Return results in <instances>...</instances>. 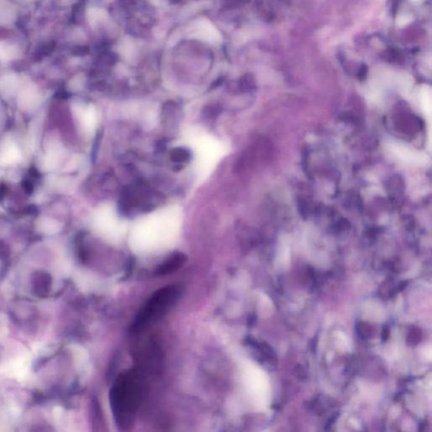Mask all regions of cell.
I'll use <instances>...</instances> for the list:
<instances>
[{"label":"cell","mask_w":432,"mask_h":432,"mask_svg":"<svg viewBox=\"0 0 432 432\" xmlns=\"http://www.w3.org/2000/svg\"><path fill=\"white\" fill-rule=\"evenodd\" d=\"M223 83V78H219L217 81L212 84V86H211V89H215V88L217 87V86H219L220 85V84H222Z\"/></svg>","instance_id":"16"},{"label":"cell","mask_w":432,"mask_h":432,"mask_svg":"<svg viewBox=\"0 0 432 432\" xmlns=\"http://www.w3.org/2000/svg\"><path fill=\"white\" fill-rule=\"evenodd\" d=\"M21 158L19 148L14 143H7L0 153V162L3 164H12Z\"/></svg>","instance_id":"5"},{"label":"cell","mask_w":432,"mask_h":432,"mask_svg":"<svg viewBox=\"0 0 432 432\" xmlns=\"http://www.w3.org/2000/svg\"><path fill=\"white\" fill-rule=\"evenodd\" d=\"M144 394V379L138 370L121 373L110 392V404L117 427L121 431L132 428L135 415Z\"/></svg>","instance_id":"1"},{"label":"cell","mask_w":432,"mask_h":432,"mask_svg":"<svg viewBox=\"0 0 432 432\" xmlns=\"http://www.w3.org/2000/svg\"><path fill=\"white\" fill-rule=\"evenodd\" d=\"M134 3H135V0H120L121 5L123 7H126V8L132 6Z\"/></svg>","instance_id":"15"},{"label":"cell","mask_w":432,"mask_h":432,"mask_svg":"<svg viewBox=\"0 0 432 432\" xmlns=\"http://www.w3.org/2000/svg\"><path fill=\"white\" fill-rule=\"evenodd\" d=\"M39 99V95L33 85L27 87L20 94L19 103L25 108H33Z\"/></svg>","instance_id":"6"},{"label":"cell","mask_w":432,"mask_h":432,"mask_svg":"<svg viewBox=\"0 0 432 432\" xmlns=\"http://www.w3.org/2000/svg\"><path fill=\"white\" fill-rule=\"evenodd\" d=\"M186 261V256L182 252H176L170 256L165 262H163L155 270L156 276H163L169 273H173L179 270Z\"/></svg>","instance_id":"3"},{"label":"cell","mask_w":432,"mask_h":432,"mask_svg":"<svg viewBox=\"0 0 432 432\" xmlns=\"http://www.w3.org/2000/svg\"><path fill=\"white\" fill-rule=\"evenodd\" d=\"M15 48L0 42V61L10 60L15 57Z\"/></svg>","instance_id":"10"},{"label":"cell","mask_w":432,"mask_h":432,"mask_svg":"<svg viewBox=\"0 0 432 432\" xmlns=\"http://www.w3.org/2000/svg\"><path fill=\"white\" fill-rule=\"evenodd\" d=\"M52 285L51 277L48 273H36L33 278L35 293L38 297H45L50 291Z\"/></svg>","instance_id":"4"},{"label":"cell","mask_w":432,"mask_h":432,"mask_svg":"<svg viewBox=\"0 0 432 432\" xmlns=\"http://www.w3.org/2000/svg\"><path fill=\"white\" fill-rule=\"evenodd\" d=\"M180 294L178 285H170L156 291L140 310L133 324L132 333H140L165 314Z\"/></svg>","instance_id":"2"},{"label":"cell","mask_w":432,"mask_h":432,"mask_svg":"<svg viewBox=\"0 0 432 432\" xmlns=\"http://www.w3.org/2000/svg\"><path fill=\"white\" fill-rule=\"evenodd\" d=\"M57 156L55 153L48 154V156L43 158L42 162V167L45 171H50L57 165Z\"/></svg>","instance_id":"11"},{"label":"cell","mask_w":432,"mask_h":432,"mask_svg":"<svg viewBox=\"0 0 432 432\" xmlns=\"http://www.w3.org/2000/svg\"><path fill=\"white\" fill-rule=\"evenodd\" d=\"M18 85V81L15 75H7L0 80V89L7 94L12 93Z\"/></svg>","instance_id":"8"},{"label":"cell","mask_w":432,"mask_h":432,"mask_svg":"<svg viewBox=\"0 0 432 432\" xmlns=\"http://www.w3.org/2000/svg\"><path fill=\"white\" fill-rule=\"evenodd\" d=\"M422 106H423L424 111L427 116L428 119L431 120L432 117V101H431V94L428 93L426 90H424L422 95Z\"/></svg>","instance_id":"13"},{"label":"cell","mask_w":432,"mask_h":432,"mask_svg":"<svg viewBox=\"0 0 432 432\" xmlns=\"http://www.w3.org/2000/svg\"><path fill=\"white\" fill-rule=\"evenodd\" d=\"M5 0H0V21H7L11 18L12 9Z\"/></svg>","instance_id":"12"},{"label":"cell","mask_w":432,"mask_h":432,"mask_svg":"<svg viewBox=\"0 0 432 432\" xmlns=\"http://www.w3.org/2000/svg\"><path fill=\"white\" fill-rule=\"evenodd\" d=\"M39 223L40 228H41L42 231L46 232V233L51 234V233L57 232L59 230L58 223L56 220H54V219L46 218V219H40Z\"/></svg>","instance_id":"9"},{"label":"cell","mask_w":432,"mask_h":432,"mask_svg":"<svg viewBox=\"0 0 432 432\" xmlns=\"http://www.w3.org/2000/svg\"><path fill=\"white\" fill-rule=\"evenodd\" d=\"M219 109H217L216 108L209 107L206 109V111H204V112H205V114H206V116L209 118H213V117H216L217 115L219 114Z\"/></svg>","instance_id":"14"},{"label":"cell","mask_w":432,"mask_h":432,"mask_svg":"<svg viewBox=\"0 0 432 432\" xmlns=\"http://www.w3.org/2000/svg\"><path fill=\"white\" fill-rule=\"evenodd\" d=\"M170 157L172 162L177 164L187 163L191 159V152L185 148H175L171 150Z\"/></svg>","instance_id":"7"}]
</instances>
